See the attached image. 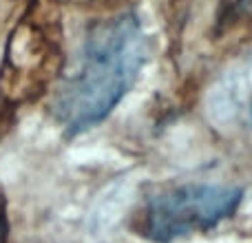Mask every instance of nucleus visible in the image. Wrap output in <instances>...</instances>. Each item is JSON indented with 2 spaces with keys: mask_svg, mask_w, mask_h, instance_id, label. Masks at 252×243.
<instances>
[{
  "mask_svg": "<svg viewBox=\"0 0 252 243\" xmlns=\"http://www.w3.org/2000/svg\"><path fill=\"white\" fill-rule=\"evenodd\" d=\"M146 58L148 40L133 13L95 22L75 66L56 93L58 120L71 133H82L102 122L135 84Z\"/></svg>",
  "mask_w": 252,
  "mask_h": 243,
  "instance_id": "obj_1",
  "label": "nucleus"
},
{
  "mask_svg": "<svg viewBox=\"0 0 252 243\" xmlns=\"http://www.w3.org/2000/svg\"><path fill=\"white\" fill-rule=\"evenodd\" d=\"M241 204V190L217 183L166 186L146 197L142 208V235L153 243H173L213 230L232 217Z\"/></svg>",
  "mask_w": 252,
  "mask_h": 243,
  "instance_id": "obj_2",
  "label": "nucleus"
}]
</instances>
